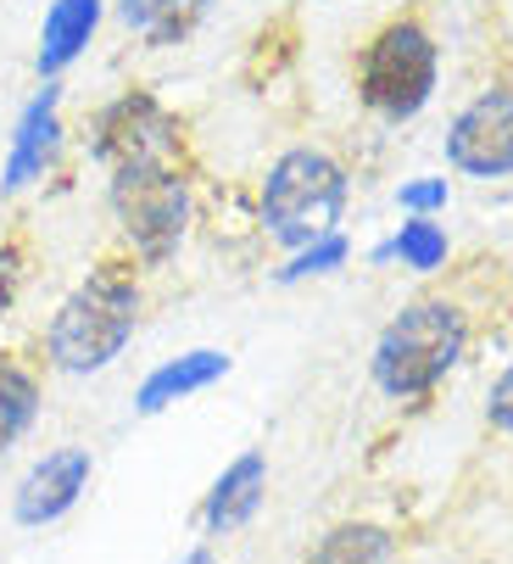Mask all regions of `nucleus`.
<instances>
[{"label": "nucleus", "instance_id": "nucleus-1", "mask_svg": "<svg viewBox=\"0 0 513 564\" xmlns=\"http://www.w3.org/2000/svg\"><path fill=\"white\" fill-rule=\"evenodd\" d=\"M140 325V274L129 258H101L84 274L45 325V358L62 375L107 369Z\"/></svg>", "mask_w": 513, "mask_h": 564}, {"label": "nucleus", "instance_id": "nucleus-2", "mask_svg": "<svg viewBox=\"0 0 513 564\" xmlns=\"http://www.w3.org/2000/svg\"><path fill=\"white\" fill-rule=\"evenodd\" d=\"M463 347H469V318L441 296H418L374 341V386L396 402H418L458 369Z\"/></svg>", "mask_w": 513, "mask_h": 564}, {"label": "nucleus", "instance_id": "nucleus-3", "mask_svg": "<svg viewBox=\"0 0 513 564\" xmlns=\"http://www.w3.org/2000/svg\"><path fill=\"white\" fill-rule=\"evenodd\" d=\"M340 213H347V169L318 145H296L263 180V229L280 247L302 252L313 240L335 235Z\"/></svg>", "mask_w": 513, "mask_h": 564}, {"label": "nucleus", "instance_id": "nucleus-4", "mask_svg": "<svg viewBox=\"0 0 513 564\" xmlns=\"http://www.w3.org/2000/svg\"><path fill=\"white\" fill-rule=\"evenodd\" d=\"M436 78H441V51L430 29L413 18H396L358 56V101L385 123H407L430 107Z\"/></svg>", "mask_w": 513, "mask_h": 564}, {"label": "nucleus", "instance_id": "nucleus-5", "mask_svg": "<svg viewBox=\"0 0 513 564\" xmlns=\"http://www.w3.org/2000/svg\"><path fill=\"white\" fill-rule=\"evenodd\" d=\"M107 202L112 218L123 229L129 258H140L145 269L167 263L179 252V240L190 229V174L185 163H156V169H123L107 174Z\"/></svg>", "mask_w": 513, "mask_h": 564}, {"label": "nucleus", "instance_id": "nucleus-6", "mask_svg": "<svg viewBox=\"0 0 513 564\" xmlns=\"http://www.w3.org/2000/svg\"><path fill=\"white\" fill-rule=\"evenodd\" d=\"M90 156L107 174L123 169H156V163H185V123L162 107L156 90H123L107 101L90 123Z\"/></svg>", "mask_w": 513, "mask_h": 564}, {"label": "nucleus", "instance_id": "nucleus-7", "mask_svg": "<svg viewBox=\"0 0 513 564\" xmlns=\"http://www.w3.org/2000/svg\"><path fill=\"white\" fill-rule=\"evenodd\" d=\"M447 163L474 180L513 174V90H480L447 129Z\"/></svg>", "mask_w": 513, "mask_h": 564}, {"label": "nucleus", "instance_id": "nucleus-8", "mask_svg": "<svg viewBox=\"0 0 513 564\" xmlns=\"http://www.w3.org/2000/svg\"><path fill=\"white\" fill-rule=\"evenodd\" d=\"M90 475H96L90 447H56V453H45L18 480V498H12L18 525H56L84 492H90Z\"/></svg>", "mask_w": 513, "mask_h": 564}, {"label": "nucleus", "instance_id": "nucleus-9", "mask_svg": "<svg viewBox=\"0 0 513 564\" xmlns=\"http://www.w3.org/2000/svg\"><path fill=\"white\" fill-rule=\"evenodd\" d=\"M56 151H62V85H40L29 96V107L18 112V129H12V145H7V169H0V191L18 196L34 180H45Z\"/></svg>", "mask_w": 513, "mask_h": 564}, {"label": "nucleus", "instance_id": "nucleus-10", "mask_svg": "<svg viewBox=\"0 0 513 564\" xmlns=\"http://www.w3.org/2000/svg\"><path fill=\"white\" fill-rule=\"evenodd\" d=\"M101 18H107V0H51V12L40 23V51H34V73L45 85H56V78L90 51Z\"/></svg>", "mask_w": 513, "mask_h": 564}, {"label": "nucleus", "instance_id": "nucleus-11", "mask_svg": "<svg viewBox=\"0 0 513 564\" xmlns=\"http://www.w3.org/2000/svg\"><path fill=\"white\" fill-rule=\"evenodd\" d=\"M263 492H269V458H263V453H240V458L212 480V492L201 498V531H207V536L240 531L256 509H263Z\"/></svg>", "mask_w": 513, "mask_h": 564}, {"label": "nucleus", "instance_id": "nucleus-12", "mask_svg": "<svg viewBox=\"0 0 513 564\" xmlns=\"http://www.w3.org/2000/svg\"><path fill=\"white\" fill-rule=\"evenodd\" d=\"M223 375H229V352H218V347L179 352V358L156 364V369L140 380V391H134V414H162V409H174V402H185V397L218 386Z\"/></svg>", "mask_w": 513, "mask_h": 564}, {"label": "nucleus", "instance_id": "nucleus-13", "mask_svg": "<svg viewBox=\"0 0 513 564\" xmlns=\"http://www.w3.org/2000/svg\"><path fill=\"white\" fill-rule=\"evenodd\" d=\"M207 7H212V0H118V18L151 51H167V45H185L196 34Z\"/></svg>", "mask_w": 513, "mask_h": 564}, {"label": "nucleus", "instance_id": "nucleus-14", "mask_svg": "<svg viewBox=\"0 0 513 564\" xmlns=\"http://www.w3.org/2000/svg\"><path fill=\"white\" fill-rule=\"evenodd\" d=\"M34 414H40V380H34V369L23 358H12V352H0V453L29 436Z\"/></svg>", "mask_w": 513, "mask_h": 564}, {"label": "nucleus", "instance_id": "nucleus-15", "mask_svg": "<svg viewBox=\"0 0 513 564\" xmlns=\"http://www.w3.org/2000/svg\"><path fill=\"white\" fill-rule=\"evenodd\" d=\"M374 258H402V269L413 274H436L447 263V229L436 218H407Z\"/></svg>", "mask_w": 513, "mask_h": 564}, {"label": "nucleus", "instance_id": "nucleus-16", "mask_svg": "<svg viewBox=\"0 0 513 564\" xmlns=\"http://www.w3.org/2000/svg\"><path fill=\"white\" fill-rule=\"evenodd\" d=\"M391 558V531L385 525H335L307 564H385Z\"/></svg>", "mask_w": 513, "mask_h": 564}, {"label": "nucleus", "instance_id": "nucleus-17", "mask_svg": "<svg viewBox=\"0 0 513 564\" xmlns=\"http://www.w3.org/2000/svg\"><path fill=\"white\" fill-rule=\"evenodd\" d=\"M347 235H324V240H313V247H302L285 269H280V285H296V280H313V274H329V269H340L347 263Z\"/></svg>", "mask_w": 513, "mask_h": 564}, {"label": "nucleus", "instance_id": "nucleus-18", "mask_svg": "<svg viewBox=\"0 0 513 564\" xmlns=\"http://www.w3.org/2000/svg\"><path fill=\"white\" fill-rule=\"evenodd\" d=\"M396 202L413 213V218H430L436 207H447V180H407L396 191Z\"/></svg>", "mask_w": 513, "mask_h": 564}, {"label": "nucleus", "instance_id": "nucleus-19", "mask_svg": "<svg viewBox=\"0 0 513 564\" xmlns=\"http://www.w3.org/2000/svg\"><path fill=\"white\" fill-rule=\"evenodd\" d=\"M23 291V247L18 240H0V313H7Z\"/></svg>", "mask_w": 513, "mask_h": 564}, {"label": "nucleus", "instance_id": "nucleus-20", "mask_svg": "<svg viewBox=\"0 0 513 564\" xmlns=\"http://www.w3.org/2000/svg\"><path fill=\"white\" fill-rule=\"evenodd\" d=\"M485 420L513 436V364L496 375V386H491V397H485Z\"/></svg>", "mask_w": 513, "mask_h": 564}, {"label": "nucleus", "instance_id": "nucleus-21", "mask_svg": "<svg viewBox=\"0 0 513 564\" xmlns=\"http://www.w3.org/2000/svg\"><path fill=\"white\" fill-rule=\"evenodd\" d=\"M179 564H218V553H212V547H190Z\"/></svg>", "mask_w": 513, "mask_h": 564}]
</instances>
